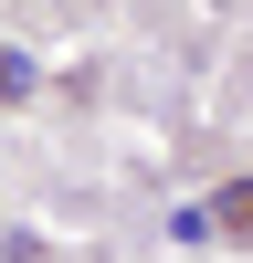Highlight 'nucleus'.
I'll list each match as a JSON object with an SVG mask.
<instances>
[{
	"instance_id": "f257e3e1",
	"label": "nucleus",
	"mask_w": 253,
	"mask_h": 263,
	"mask_svg": "<svg viewBox=\"0 0 253 263\" xmlns=\"http://www.w3.org/2000/svg\"><path fill=\"white\" fill-rule=\"evenodd\" d=\"M0 95H32V63L21 53H0Z\"/></svg>"
}]
</instances>
